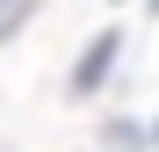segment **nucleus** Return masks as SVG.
Masks as SVG:
<instances>
[{"label":"nucleus","mask_w":159,"mask_h":152,"mask_svg":"<svg viewBox=\"0 0 159 152\" xmlns=\"http://www.w3.org/2000/svg\"><path fill=\"white\" fill-rule=\"evenodd\" d=\"M29 15H36V0H0V44H7L22 22H29Z\"/></svg>","instance_id":"nucleus-2"},{"label":"nucleus","mask_w":159,"mask_h":152,"mask_svg":"<svg viewBox=\"0 0 159 152\" xmlns=\"http://www.w3.org/2000/svg\"><path fill=\"white\" fill-rule=\"evenodd\" d=\"M116 51H123V29H101L87 51H80V65H72V101H87V94H101V80H109V65H116Z\"/></svg>","instance_id":"nucleus-1"}]
</instances>
